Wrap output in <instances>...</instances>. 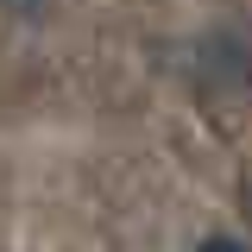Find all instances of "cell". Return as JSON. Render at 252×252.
I'll use <instances>...</instances> for the list:
<instances>
[{"mask_svg": "<svg viewBox=\"0 0 252 252\" xmlns=\"http://www.w3.org/2000/svg\"><path fill=\"white\" fill-rule=\"evenodd\" d=\"M13 13H26V19H38V13H44V0H13Z\"/></svg>", "mask_w": 252, "mask_h": 252, "instance_id": "7a4b0ae2", "label": "cell"}, {"mask_svg": "<svg viewBox=\"0 0 252 252\" xmlns=\"http://www.w3.org/2000/svg\"><path fill=\"white\" fill-rule=\"evenodd\" d=\"M195 252H252V246H246V240H233V233H208Z\"/></svg>", "mask_w": 252, "mask_h": 252, "instance_id": "6da1fadb", "label": "cell"}]
</instances>
